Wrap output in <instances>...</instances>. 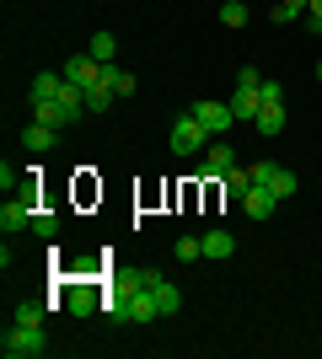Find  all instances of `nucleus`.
I'll use <instances>...</instances> for the list:
<instances>
[{"label":"nucleus","mask_w":322,"mask_h":359,"mask_svg":"<svg viewBox=\"0 0 322 359\" xmlns=\"http://www.w3.org/2000/svg\"><path fill=\"white\" fill-rule=\"evenodd\" d=\"M0 354L6 359H43L48 354V332L27 327V322H11V327L0 332Z\"/></svg>","instance_id":"obj_1"},{"label":"nucleus","mask_w":322,"mask_h":359,"mask_svg":"<svg viewBox=\"0 0 322 359\" xmlns=\"http://www.w3.org/2000/svg\"><path fill=\"white\" fill-rule=\"evenodd\" d=\"M135 279H140V285H145V290H151V295H156V306H161V316H177V311H183V290L172 285V279H167V273H161V269H140Z\"/></svg>","instance_id":"obj_2"},{"label":"nucleus","mask_w":322,"mask_h":359,"mask_svg":"<svg viewBox=\"0 0 322 359\" xmlns=\"http://www.w3.org/2000/svg\"><path fill=\"white\" fill-rule=\"evenodd\" d=\"M172 156H199L204 145H210V129H204L199 118H194V113H183V118H177V129H172Z\"/></svg>","instance_id":"obj_3"},{"label":"nucleus","mask_w":322,"mask_h":359,"mask_svg":"<svg viewBox=\"0 0 322 359\" xmlns=\"http://www.w3.org/2000/svg\"><path fill=\"white\" fill-rule=\"evenodd\" d=\"M253 182H258V188H269L274 198H295V188H301L290 166H274V161H258V166H253Z\"/></svg>","instance_id":"obj_4"},{"label":"nucleus","mask_w":322,"mask_h":359,"mask_svg":"<svg viewBox=\"0 0 322 359\" xmlns=\"http://www.w3.org/2000/svg\"><path fill=\"white\" fill-rule=\"evenodd\" d=\"M65 81H76V86H102L107 81V65L102 60H92V54H76V60H65Z\"/></svg>","instance_id":"obj_5"},{"label":"nucleus","mask_w":322,"mask_h":359,"mask_svg":"<svg viewBox=\"0 0 322 359\" xmlns=\"http://www.w3.org/2000/svg\"><path fill=\"white\" fill-rule=\"evenodd\" d=\"M194 118H199L204 129H210V140H215L236 123V113H231V102H210V97H204V102H194Z\"/></svg>","instance_id":"obj_6"},{"label":"nucleus","mask_w":322,"mask_h":359,"mask_svg":"<svg viewBox=\"0 0 322 359\" xmlns=\"http://www.w3.org/2000/svg\"><path fill=\"white\" fill-rule=\"evenodd\" d=\"M107 300V290H92V285H70L65 290V311L70 316H97V306Z\"/></svg>","instance_id":"obj_7"},{"label":"nucleus","mask_w":322,"mask_h":359,"mask_svg":"<svg viewBox=\"0 0 322 359\" xmlns=\"http://www.w3.org/2000/svg\"><path fill=\"white\" fill-rule=\"evenodd\" d=\"M231 166H236V150H231V140H220V145H204V177H226Z\"/></svg>","instance_id":"obj_8"},{"label":"nucleus","mask_w":322,"mask_h":359,"mask_svg":"<svg viewBox=\"0 0 322 359\" xmlns=\"http://www.w3.org/2000/svg\"><path fill=\"white\" fill-rule=\"evenodd\" d=\"M258 107H263V86H236L231 91V113H236V118H258Z\"/></svg>","instance_id":"obj_9"},{"label":"nucleus","mask_w":322,"mask_h":359,"mask_svg":"<svg viewBox=\"0 0 322 359\" xmlns=\"http://www.w3.org/2000/svg\"><path fill=\"white\" fill-rule=\"evenodd\" d=\"M32 118L48 123V129H70V123H76V118H70V107H65L60 97H48V102H32Z\"/></svg>","instance_id":"obj_10"},{"label":"nucleus","mask_w":322,"mask_h":359,"mask_svg":"<svg viewBox=\"0 0 322 359\" xmlns=\"http://www.w3.org/2000/svg\"><path fill=\"white\" fill-rule=\"evenodd\" d=\"M274 204H279V198L269 194V188H258V182H253V188L242 194V210L253 215V220H269V215H274Z\"/></svg>","instance_id":"obj_11"},{"label":"nucleus","mask_w":322,"mask_h":359,"mask_svg":"<svg viewBox=\"0 0 322 359\" xmlns=\"http://www.w3.org/2000/svg\"><path fill=\"white\" fill-rule=\"evenodd\" d=\"M253 129H258V135H279V129H285V102H263Z\"/></svg>","instance_id":"obj_12"},{"label":"nucleus","mask_w":322,"mask_h":359,"mask_svg":"<svg viewBox=\"0 0 322 359\" xmlns=\"http://www.w3.org/2000/svg\"><path fill=\"white\" fill-rule=\"evenodd\" d=\"M60 86H65V75L43 70V75H32V86H27V97H32V102H48V97H60Z\"/></svg>","instance_id":"obj_13"},{"label":"nucleus","mask_w":322,"mask_h":359,"mask_svg":"<svg viewBox=\"0 0 322 359\" xmlns=\"http://www.w3.org/2000/svg\"><path fill=\"white\" fill-rule=\"evenodd\" d=\"M54 135H60V129H48V123H38V118H32V123H27V135H22V145H27L32 156H43V150L54 145Z\"/></svg>","instance_id":"obj_14"},{"label":"nucleus","mask_w":322,"mask_h":359,"mask_svg":"<svg viewBox=\"0 0 322 359\" xmlns=\"http://www.w3.org/2000/svg\"><path fill=\"white\" fill-rule=\"evenodd\" d=\"M231 252H236V236H231V231H220V225L204 231V257H231Z\"/></svg>","instance_id":"obj_15"},{"label":"nucleus","mask_w":322,"mask_h":359,"mask_svg":"<svg viewBox=\"0 0 322 359\" xmlns=\"http://www.w3.org/2000/svg\"><path fill=\"white\" fill-rule=\"evenodd\" d=\"M43 311H54L48 300H22V306L11 311V322H27V327H43Z\"/></svg>","instance_id":"obj_16"},{"label":"nucleus","mask_w":322,"mask_h":359,"mask_svg":"<svg viewBox=\"0 0 322 359\" xmlns=\"http://www.w3.org/2000/svg\"><path fill=\"white\" fill-rule=\"evenodd\" d=\"M220 188H226V198H242L247 188H253V166H247V172H242V166H231L226 177H220Z\"/></svg>","instance_id":"obj_17"},{"label":"nucleus","mask_w":322,"mask_h":359,"mask_svg":"<svg viewBox=\"0 0 322 359\" xmlns=\"http://www.w3.org/2000/svg\"><path fill=\"white\" fill-rule=\"evenodd\" d=\"M107 86H113V97H135L140 81H135L129 70H119V65H107Z\"/></svg>","instance_id":"obj_18"},{"label":"nucleus","mask_w":322,"mask_h":359,"mask_svg":"<svg viewBox=\"0 0 322 359\" xmlns=\"http://www.w3.org/2000/svg\"><path fill=\"white\" fill-rule=\"evenodd\" d=\"M86 54H92V60H102V65H113V54H119V38H113V32H97L92 43H86Z\"/></svg>","instance_id":"obj_19"},{"label":"nucleus","mask_w":322,"mask_h":359,"mask_svg":"<svg viewBox=\"0 0 322 359\" xmlns=\"http://www.w3.org/2000/svg\"><path fill=\"white\" fill-rule=\"evenodd\" d=\"M113 102H119V97H113V86H107V81H102V86H86V113H107Z\"/></svg>","instance_id":"obj_20"},{"label":"nucleus","mask_w":322,"mask_h":359,"mask_svg":"<svg viewBox=\"0 0 322 359\" xmlns=\"http://www.w3.org/2000/svg\"><path fill=\"white\" fill-rule=\"evenodd\" d=\"M32 236L54 241V236H60V215H54V210H38V215H32Z\"/></svg>","instance_id":"obj_21"},{"label":"nucleus","mask_w":322,"mask_h":359,"mask_svg":"<svg viewBox=\"0 0 322 359\" xmlns=\"http://www.w3.org/2000/svg\"><path fill=\"white\" fill-rule=\"evenodd\" d=\"M247 16L253 11H247L242 0H220V22H226V27H247Z\"/></svg>","instance_id":"obj_22"},{"label":"nucleus","mask_w":322,"mask_h":359,"mask_svg":"<svg viewBox=\"0 0 322 359\" xmlns=\"http://www.w3.org/2000/svg\"><path fill=\"white\" fill-rule=\"evenodd\" d=\"M307 6H311V0H279L274 11H269V22H295V16L307 11Z\"/></svg>","instance_id":"obj_23"},{"label":"nucleus","mask_w":322,"mask_h":359,"mask_svg":"<svg viewBox=\"0 0 322 359\" xmlns=\"http://www.w3.org/2000/svg\"><path fill=\"white\" fill-rule=\"evenodd\" d=\"M172 252L183 257V263H194V257H204V236H177V247Z\"/></svg>","instance_id":"obj_24"},{"label":"nucleus","mask_w":322,"mask_h":359,"mask_svg":"<svg viewBox=\"0 0 322 359\" xmlns=\"http://www.w3.org/2000/svg\"><path fill=\"white\" fill-rule=\"evenodd\" d=\"M236 86H263V75L253 70V65H242V70H236Z\"/></svg>","instance_id":"obj_25"},{"label":"nucleus","mask_w":322,"mask_h":359,"mask_svg":"<svg viewBox=\"0 0 322 359\" xmlns=\"http://www.w3.org/2000/svg\"><path fill=\"white\" fill-rule=\"evenodd\" d=\"M263 102H285V86H279V81H263Z\"/></svg>","instance_id":"obj_26"},{"label":"nucleus","mask_w":322,"mask_h":359,"mask_svg":"<svg viewBox=\"0 0 322 359\" xmlns=\"http://www.w3.org/2000/svg\"><path fill=\"white\" fill-rule=\"evenodd\" d=\"M307 16H311V27H317V22H322V0H311V6H307Z\"/></svg>","instance_id":"obj_27"},{"label":"nucleus","mask_w":322,"mask_h":359,"mask_svg":"<svg viewBox=\"0 0 322 359\" xmlns=\"http://www.w3.org/2000/svg\"><path fill=\"white\" fill-rule=\"evenodd\" d=\"M317 81H322V65H317Z\"/></svg>","instance_id":"obj_28"},{"label":"nucleus","mask_w":322,"mask_h":359,"mask_svg":"<svg viewBox=\"0 0 322 359\" xmlns=\"http://www.w3.org/2000/svg\"><path fill=\"white\" fill-rule=\"evenodd\" d=\"M311 32H322V22H317V27H311Z\"/></svg>","instance_id":"obj_29"}]
</instances>
